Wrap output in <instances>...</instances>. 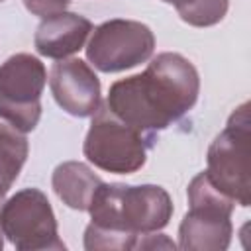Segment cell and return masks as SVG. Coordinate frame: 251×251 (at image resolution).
<instances>
[{
	"label": "cell",
	"instance_id": "1",
	"mask_svg": "<svg viewBox=\"0 0 251 251\" xmlns=\"http://www.w3.org/2000/svg\"><path fill=\"white\" fill-rule=\"evenodd\" d=\"M200 94L196 67L180 53H159L143 73L116 80L106 106L126 124L155 137L186 116Z\"/></svg>",
	"mask_w": 251,
	"mask_h": 251
},
{
	"label": "cell",
	"instance_id": "2",
	"mask_svg": "<svg viewBox=\"0 0 251 251\" xmlns=\"http://www.w3.org/2000/svg\"><path fill=\"white\" fill-rule=\"evenodd\" d=\"M173 210V200L163 186L102 182L88 206L84 249H135L139 235L167 227Z\"/></svg>",
	"mask_w": 251,
	"mask_h": 251
},
{
	"label": "cell",
	"instance_id": "3",
	"mask_svg": "<svg viewBox=\"0 0 251 251\" xmlns=\"http://www.w3.org/2000/svg\"><path fill=\"white\" fill-rule=\"evenodd\" d=\"M188 212L178 226V247L184 251H224L231 243L235 202L206 175L198 173L188 188Z\"/></svg>",
	"mask_w": 251,
	"mask_h": 251
},
{
	"label": "cell",
	"instance_id": "4",
	"mask_svg": "<svg viewBox=\"0 0 251 251\" xmlns=\"http://www.w3.org/2000/svg\"><path fill=\"white\" fill-rule=\"evenodd\" d=\"M155 145V137L122 122L106 102L92 114L82 153L100 171L114 175H131L147 161V151Z\"/></svg>",
	"mask_w": 251,
	"mask_h": 251
},
{
	"label": "cell",
	"instance_id": "5",
	"mask_svg": "<svg viewBox=\"0 0 251 251\" xmlns=\"http://www.w3.org/2000/svg\"><path fill=\"white\" fill-rule=\"evenodd\" d=\"M251 118L249 102H243L227 120L226 127L208 147L210 180L227 194L235 204L247 208L251 204Z\"/></svg>",
	"mask_w": 251,
	"mask_h": 251
},
{
	"label": "cell",
	"instance_id": "6",
	"mask_svg": "<svg viewBox=\"0 0 251 251\" xmlns=\"http://www.w3.org/2000/svg\"><path fill=\"white\" fill-rule=\"evenodd\" d=\"M0 229L18 251H61L51 202L39 188H22L0 206Z\"/></svg>",
	"mask_w": 251,
	"mask_h": 251
},
{
	"label": "cell",
	"instance_id": "7",
	"mask_svg": "<svg viewBox=\"0 0 251 251\" xmlns=\"http://www.w3.org/2000/svg\"><path fill=\"white\" fill-rule=\"evenodd\" d=\"M47 71L41 59L16 53L0 65V118L22 133L33 131L41 118Z\"/></svg>",
	"mask_w": 251,
	"mask_h": 251
},
{
	"label": "cell",
	"instance_id": "8",
	"mask_svg": "<svg viewBox=\"0 0 251 251\" xmlns=\"http://www.w3.org/2000/svg\"><path fill=\"white\" fill-rule=\"evenodd\" d=\"M155 35L149 25L114 18L92 29L86 45V59L102 73H122L151 59Z\"/></svg>",
	"mask_w": 251,
	"mask_h": 251
},
{
	"label": "cell",
	"instance_id": "9",
	"mask_svg": "<svg viewBox=\"0 0 251 251\" xmlns=\"http://www.w3.org/2000/svg\"><path fill=\"white\" fill-rule=\"evenodd\" d=\"M49 86L55 102L75 118H88L100 106V78L82 59H61L51 67Z\"/></svg>",
	"mask_w": 251,
	"mask_h": 251
},
{
	"label": "cell",
	"instance_id": "10",
	"mask_svg": "<svg viewBox=\"0 0 251 251\" xmlns=\"http://www.w3.org/2000/svg\"><path fill=\"white\" fill-rule=\"evenodd\" d=\"M90 33L92 22L88 18L75 12H59L41 20L33 37V45L39 55L61 61L78 53Z\"/></svg>",
	"mask_w": 251,
	"mask_h": 251
},
{
	"label": "cell",
	"instance_id": "11",
	"mask_svg": "<svg viewBox=\"0 0 251 251\" xmlns=\"http://www.w3.org/2000/svg\"><path fill=\"white\" fill-rule=\"evenodd\" d=\"M102 184V178L80 161H65L55 167L51 186L55 194L73 210L88 212L94 192Z\"/></svg>",
	"mask_w": 251,
	"mask_h": 251
},
{
	"label": "cell",
	"instance_id": "12",
	"mask_svg": "<svg viewBox=\"0 0 251 251\" xmlns=\"http://www.w3.org/2000/svg\"><path fill=\"white\" fill-rule=\"evenodd\" d=\"M27 139L10 124H0V200L12 188L27 159Z\"/></svg>",
	"mask_w": 251,
	"mask_h": 251
},
{
	"label": "cell",
	"instance_id": "13",
	"mask_svg": "<svg viewBox=\"0 0 251 251\" xmlns=\"http://www.w3.org/2000/svg\"><path fill=\"white\" fill-rule=\"evenodd\" d=\"M182 22L194 27H210L220 24L229 8V0H180L175 4Z\"/></svg>",
	"mask_w": 251,
	"mask_h": 251
},
{
	"label": "cell",
	"instance_id": "14",
	"mask_svg": "<svg viewBox=\"0 0 251 251\" xmlns=\"http://www.w3.org/2000/svg\"><path fill=\"white\" fill-rule=\"evenodd\" d=\"M69 4H71V0H24V6L27 8V12H31L33 16H39V18H47V16L65 12Z\"/></svg>",
	"mask_w": 251,
	"mask_h": 251
},
{
	"label": "cell",
	"instance_id": "15",
	"mask_svg": "<svg viewBox=\"0 0 251 251\" xmlns=\"http://www.w3.org/2000/svg\"><path fill=\"white\" fill-rule=\"evenodd\" d=\"M161 2H165V4H173V6H175V4H178L180 0H161Z\"/></svg>",
	"mask_w": 251,
	"mask_h": 251
},
{
	"label": "cell",
	"instance_id": "16",
	"mask_svg": "<svg viewBox=\"0 0 251 251\" xmlns=\"http://www.w3.org/2000/svg\"><path fill=\"white\" fill-rule=\"evenodd\" d=\"M0 206H2V204H0ZM2 235H4V233H2V229H0V249L4 247V237H2Z\"/></svg>",
	"mask_w": 251,
	"mask_h": 251
},
{
	"label": "cell",
	"instance_id": "17",
	"mask_svg": "<svg viewBox=\"0 0 251 251\" xmlns=\"http://www.w3.org/2000/svg\"><path fill=\"white\" fill-rule=\"evenodd\" d=\"M0 204H2V200H0Z\"/></svg>",
	"mask_w": 251,
	"mask_h": 251
},
{
	"label": "cell",
	"instance_id": "18",
	"mask_svg": "<svg viewBox=\"0 0 251 251\" xmlns=\"http://www.w3.org/2000/svg\"><path fill=\"white\" fill-rule=\"evenodd\" d=\"M0 2H2V0H0Z\"/></svg>",
	"mask_w": 251,
	"mask_h": 251
}]
</instances>
